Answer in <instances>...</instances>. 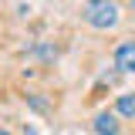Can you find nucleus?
<instances>
[{
  "mask_svg": "<svg viewBox=\"0 0 135 135\" xmlns=\"http://www.w3.org/2000/svg\"><path fill=\"white\" fill-rule=\"evenodd\" d=\"M84 24L88 27H95V31H108V27H115L118 24V3L115 0H88L84 3Z\"/></svg>",
  "mask_w": 135,
  "mask_h": 135,
  "instance_id": "f257e3e1",
  "label": "nucleus"
},
{
  "mask_svg": "<svg viewBox=\"0 0 135 135\" xmlns=\"http://www.w3.org/2000/svg\"><path fill=\"white\" fill-rule=\"evenodd\" d=\"M115 68L125 74H135V41H122L115 47Z\"/></svg>",
  "mask_w": 135,
  "mask_h": 135,
  "instance_id": "f03ea898",
  "label": "nucleus"
},
{
  "mask_svg": "<svg viewBox=\"0 0 135 135\" xmlns=\"http://www.w3.org/2000/svg\"><path fill=\"white\" fill-rule=\"evenodd\" d=\"M91 128H95V135H118L122 132V122H118L115 112H98L95 122H91Z\"/></svg>",
  "mask_w": 135,
  "mask_h": 135,
  "instance_id": "7ed1b4c3",
  "label": "nucleus"
},
{
  "mask_svg": "<svg viewBox=\"0 0 135 135\" xmlns=\"http://www.w3.org/2000/svg\"><path fill=\"white\" fill-rule=\"evenodd\" d=\"M115 115H122V118H135V91L118 95V101H115Z\"/></svg>",
  "mask_w": 135,
  "mask_h": 135,
  "instance_id": "20e7f679",
  "label": "nucleus"
},
{
  "mask_svg": "<svg viewBox=\"0 0 135 135\" xmlns=\"http://www.w3.org/2000/svg\"><path fill=\"white\" fill-rule=\"evenodd\" d=\"M27 105H31V108H37V112H47V101L37 98V95H27Z\"/></svg>",
  "mask_w": 135,
  "mask_h": 135,
  "instance_id": "39448f33",
  "label": "nucleus"
},
{
  "mask_svg": "<svg viewBox=\"0 0 135 135\" xmlns=\"http://www.w3.org/2000/svg\"><path fill=\"white\" fill-rule=\"evenodd\" d=\"M0 135H10V132H7V128H0Z\"/></svg>",
  "mask_w": 135,
  "mask_h": 135,
  "instance_id": "423d86ee",
  "label": "nucleus"
},
{
  "mask_svg": "<svg viewBox=\"0 0 135 135\" xmlns=\"http://www.w3.org/2000/svg\"><path fill=\"white\" fill-rule=\"evenodd\" d=\"M132 7H135V0H132Z\"/></svg>",
  "mask_w": 135,
  "mask_h": 135,
  "instance_id": "0eeeda50",
  "label": "nucleus"
}]
</instances>
